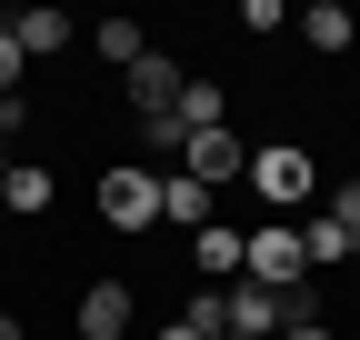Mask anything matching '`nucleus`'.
<instances>
[{
  "label": "nucleus",
  "mask_w": 360,
  "mask_h": 340,
  "mask_svg": "<svg viewBox=\"0 0 360 340\" xmlns=\"http://www.w3.org/2000/svg\"><path fill=\"white\" fill-rule=\"evenodd\" d=\"M180 170L210 181V190H231V181H250V140L231 131V120H220V131H191V140H180Z\"/></svg>",
  "instance_id": "nucleus-4"
},
{
  "label": "nucleus",
  "mask_w": 360,
  "mask_h": 340,
  "mask_svg": "<svg viewBox=\"0 0 360 340\" xmlns=\"http://www.w3.org/2000/svg\"><path fill=\"white\" fill-rule=\"evenodd\" d=\"M130 320H141L130 280H90L80 301H70V330H80V340H130Z\"/></svg>",
  "instance_id": "nucleus-5"
},
{
  "label": "nucleus",
  "mask_w": 360,
  "mask_h": 340,
  "mask_svg": "<svg viewBox=\"0 0 360 340\" xmlns=\"http://www.w3.org/2000/svg\"><path fill=\"white\" fill-rule=\"evenodd\" d=\"M231 120V91L220 80H180V131H220Z\"/></svg>",
  "instance_id": "nucleus-13"
},
{
  "label": "nucleus",
  "mask_w": 360,
  "mask_h": 340,
  "mask_svg": "<svg viewBox=\"0 0 360 340\" xmlns=\"http://www.w3.org/2000/svg\"><path fill=\"white\" fill-rule=\"evenodd\" d=\"M290 30H300V51L340 60L350 40H360V11H340V0H310V11H290Z\"/></svg>",
  "instance_id": "nucleus-9"
},
{
  "label": "nucleus",
  "mask_w": 360,
  "mask_h": 340,
  "mask_svg": "<svg viewBox=\"0 0 360 340\" xmlns=\"http://www.w3.org/2000/svg\"><path fill=\"white\" fill-rule=\"evenodd\" d=\"M0 340H30V330H20V310H0Z\"/></svg>",
  "instance_id": "nucleus-21"
},
{
  "label": "nucleus",
  "mask_w": 360,
  "mask_h": 340,
  "mask_svg": "<svg viewBox=\"0 0 360 340\" xmlns=\"http://www.w3.org/2000/svg\"><path fill=\"white\" fill-rule=\"evenodd\" d=\"M281 340H340V330H330V320H310V330H281Z\"/></svg>",
  "instance_id": "nucleus-20"
},
{
  "label": "nucleus",
  "mask_w": 360,
  "mask_h": 340,
  "mask_svg": "<svg viewBox=\"0 0 360 340\" xmlns=\"http://www.w3.org/2000/svg\"><path fill=\"white\" fill-rule=\"evenodd\" d=\"M240 261H250V230H240V221H210V230H191V270H200L210 290H231V280H240Z\"/></svg>",
  "instance_id": "nucleus-7"
},
{
  "label": "nucleus",
  "mask_w": 360,
  "mask_h": 340,
  "mask_svg": "<svg viewBox=\"0 0 360 340\" xmlns=\"http://www.w3.org/2000/svg\"><path fill=\"white\" fill-rule=\"evenodd\" d=\"M210 221H220V190L191 170H160V230H210Z\"/></svg>",
  "instance_id": "nucleus-8"
},
{
  "label": "nucleus",
  "mask_w": 360,
  "mask_h": 340,
  "mask_svg": "<svg viewBox=\"0 0 360 340\" xmlns=\"http://www.w3.org/2000/svg\"><path fill=\"white\" fill-rule=\"evenodd\" d=\"M240 280H260V290H300V280H310L300 230H290V221H250V261H240Z\"/></svg>",
  "instance_id": "nucleus-3"
},
{
  "label": "nucleus",
  "mask_w": 360,
  "mask_h": 340,
  "mask_svg": "<svg viewBox=\"0 0 360 340\" xmlns=\"http://www.w3.org/2000/svg\"><path fill=\"white\" fill-rule=\"evenodd\" d=\"M101 230H120V240L160 230V170L150 160H101Z\"/></svg>",
  "instance_id": "nucleus-2"
},
{
  "label": "nucleus",
  "mask_w": 360,
  "mask_h": 340,
  "mask_svg": "<svg viewBox=\"0 0 360 340\" xmlns=\"http://www.w3.org/2000/svg\"><path fill=\"white\" fill-rule=\"evenodd\" d=\"M321 210H330V230H340V250H350V270H360V181L321 190Z\"/></svg>",
  "instance_id": "nucleus-15"
},
{
  "label": "nucleus",
  "mask_w": 360,
  "mask_h": 340,
  "mask_svg": "<svg viewBox=\"0 0 360 340\" xmlns=\"http://www.w3.org/2000/svg\"><path fill=\"white\" fill-rule=\"evenodd\" d=\"M0 30H11V40H20V60H60V51H70V40H80V20H70V11H11V20H0Z\"/></svg>",
  "instance_id": "nucleus-10"
},
{
  "label": "nucleus",
  "mask_w": 360,
  "mask_h": 340,
  "mask_svg": "<svg viewBox=\"0 0 360 340\" xmlns=\"http://www.w3.org/2000/svg\"><path fill=\"white\" fill-rule=\"evenodd\" d=\"M90 40H101V60H110V70H130V60H141V51H150V40H141V20H101V30H90Z\"/></svg>",
  "instance_id": "nucleus-16"
},
{
  "label": "nucleus",
  "mask_w": 360,
  "mask_h": 340,
  "mask_svg": "<svg viewBox=\"0 0 360 340\" xmlns=\"http://www.w3.org/2000/svg\"><path fill=\"white\" fill-rule=\"evenodd\" d=\"M180 140H191V131H180V110H160V120H141V150H150V160H170V170H180Z\"/></svg>",
  "instance_id": "nucleus-17"
},
{
  "label": "nucleus",
  "mask_w": 360,
  "mask_h": 340,
  "mask_svg": "<svg viewBox=\"0 0 360 340\" xmlns=\"http://www.w3.org/2000/svg\"><path fill=\"white\" fill-rule=\"evenodd\" d=\"M20 70H30V60H20V40L0 30V100H20Z\"/></svg>",
  "instance_id": "nucleus-18"
},
{
  "label": "nucleus",
  "mask_w": 360,
  "mask_h": 340,
  "mask_svg": "<svg viewBox=\"0 0 360 340\" xmlns=\"http://www.w3.org/2000/svg\"><path fill=\"white\" fill-rule=\"evenodd\" d=\"M20 120H30V100H0V150H20Z\"/></svg>",
  "instance_id": "nucleus-19"
},
{
  "label": "nucleus",
  "mask_w": 360,
  "mask_h": 340,
  "mask_svg": "<svg viewBox=\"0 0 360 340\" xmlns=\"http://www.w3.org/2000/svg\"><path fill=\"white\" fill-rule=\"evenodd\" d=\"M220 340H240V330H220Z\"/></svg>",
  "instance_id": "nucleus-22"
},
{
  "label": "nucleus",
  "mask_w": 360,
  "mask_h": 340,
  "mask_svg": "<svg viewBox=\"0 0 360 340\" xmlns=\"http://www.w3.org/2000/svg\"><path fill=\"white\" fill-rule=\"evenodd\" d=\"M180 320H191L200 340H220V330H231V290H210V280H191V301H180Z\"/></svg>",
  "instance_id": "nucleus-14"
},
{
  "label": "nucleus",
  "mask_w": 360,
  "mask_h": 340,
  "mask_svg": "<svg viewBox=\"0 0 360 340\" xmlns=\"http://www.w3.org/2000/svg\"><path fill=\"white\" fill-rule=\"evenodd\" d=\"M120 100H130V120H160V110H180V60L170 51H141L120 70Z\"/></svg>",
  "instance_id": "nucleus-6"
},
{
  "label": "nucleus",
  "mask_w": 360,
  "mask_h": 340,
  "mask_svg": "<svg viewBox=\"0 0 360 340\" xmlns=\"http://www.w3.org/2000/svg\"><path fill=\"white\" fill-rule=\"evenodd\" d=\"M60 200V181H51V160H11V190H0V210H20V221H40V210Z\"/></svg>",
  "instance_id": "nucleus-12"
},
{
  "label": "nucleus",
  "mask_w": 360,
  "mask_h": 340,
  "mask_svg": "<svg viewBox=\"0 0 360 340\" xmlns=\"http://www.w3.org/2000/svg\"><path fill=\"white\" fill-rule=\"evenodd\" d=\"M250 190H260V221H290V210L321 200V160H310L300 140H260L250 150Z\"/></svg>",
  "instance_id": "nucleus-1"
},
{
  "label": "nucleus",
  "mask_w": 360,
  "mask_h": 340,
  "mask_svg": "<svg viewBox=\"0 0 360 340\" xmlns=\"http://www.w3.org/2000/svg\"><path fill=\"white\" fill-rule=\"evenodd\" d=\"M231 330H240V340H281V290L231 280Z\"/></svg>",
  "instance_id": "nucleus-11"
}]
</instances>
